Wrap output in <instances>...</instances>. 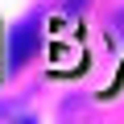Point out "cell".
<instances>
[{
    "instance_id": "cell-1",
    "label": "cell",
    "mask_w": 124,
    "mask_h": 124,
    "mask_svg": "<svg viewBox=\"0 0 124 124\" xmlns=\"http://www.w3.org/2000/svg\"><path fill=\"white\" fill-rule=\"evenodd\" d=\"M41 37H46V13H41V8L29 13V17H21V21L8 29V37H4V70H8V75H17L21 66H29V62L37 58Z\"/></svg>"
},
{
    "instance_id": "cell-3",
    "label": "cell",
    "mask_w": 124,
    "mask_h": 124,
    "mask_svg": "<svg viewBox=\"0 0 124 124\" xmlns=\"http://www.w3.org/2000/svg\"><path fill=\"white\" fill-rule=\"evenodd\" d=\"M87 4H91V0H66V13H83Z\"/></svg>"
},
{
    "instance_id": "cell-2",
    "label": "cell",
    "mask_w": 124,
    "mask_h": 124,
    "mask_svg": "<svg viewBox=\"0 0 124 124\" xmlns=\"http://www.w3.org/2000/svg\"><path fill=\"white\" fill-rule=\"evenodd\" d=\"M0 120L4 124H33V116L21 112V103H0Z\"/></svg>"
}]
</instances>
